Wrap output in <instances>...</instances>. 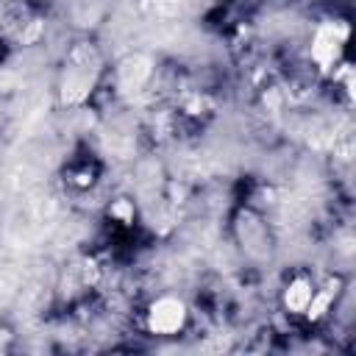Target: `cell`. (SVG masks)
<instances>
[{
	"label": "cell",
	"instance_id": "1",
	"mask_svg": "<svg viewBox=\"0 0 356 356\" xmlns=\"http://www.w3.org/2000/svg\"><path fill=\"white\" fill-rule=\"evenodd\" d=\"M350 28L342 19H325L314 28L312 33V61L317 64L320 72H337L345 56Z\"/></svg>",
	"mask_w": 356,
	"mask_h": 356
},
{
	"label": "cell",
	"instance_id": "2",
	"mask_svg": "<svg viewBox=\"0 0 356 356\" xmlns=\"http://www.w3.org/2000/svg\"><path fill=\"white\" fill-rule=\"evenodd\" d=\"M95 81H97V58L92 47H75L64 61V81H61L64 103H81L92 92Z\"/></svg>",
	"mask_w": 356,
	"mask_h": 356
},
{
	"label": "cell",
	"instance_id": "3",
	"mask_svg": "<svg viewBox=\"0 0 356 356\" xmlns=\"http://www.w3.org/2000/svg\"><path fill=\"white\" fill-rule=\"evenodd\" d=\"M189 323V309L181 298L175 295H161L156 298L147 312H145V325L150 334H159V337H175L186 328Z\"/></svg>",
	"mask_w": 356,
	"mask_h": 356
},
{
	"label": "cell",
	"instance_id": "4",
	"mask_svg": "<svg viewBox=\"0 0 356 356\" xmlns=\"http://www.w3.org/2000/svg\"><path fill=\"white\" fill-rule=\"evenodd\" d=\"M314 289H317V284H314L309 275H295V278L284 286V292H281L284 309H286L289 314H300V317H303V312H306V306H309Z\"/></svg>",
	"mask_w": 356,
	"mask_h": 356
},
{
	"label": "cell",
	"instance_id": "5",
	"mask_svg": "<svg viewBox=\"0 0 356 356\" xmlns=\"http://www.w3.org/2000/svg\"><path fill=\"white\" fill-rule=\"evenodd\" d=\"M111 217H120L122 222H131V220H134V209H131V203H128V200H117V203L111 206Z\"/></svg>",
	"mask_w": 356,
	"mask_h": 356
}]
</instances>
